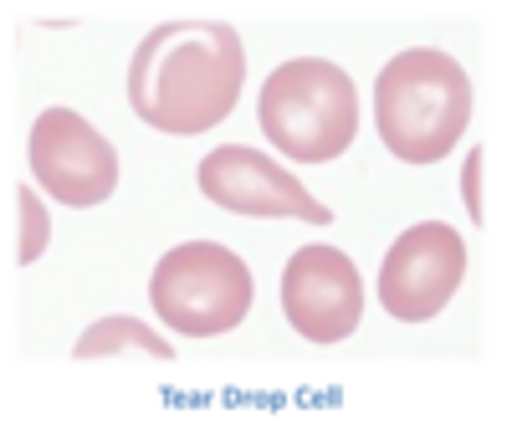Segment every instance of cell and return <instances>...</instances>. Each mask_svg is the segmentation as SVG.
<instances>
[{"label": "cell", "instance_id": "cell-1", "mask_svg": "<svg viewBox=\"0 0 512 435\" xmlns=\"http://www.w3.org/2000/svg\"><path fill=\"white\" fill-rule=\"evenodd\" d=\"M246 52L226 21L190 16L154 26L128 67V103L134 113L175 139L210 134L241 98Z\"/></svg>", "mask_w": 512, "mask_h": 435}, {"label": "cell", "instance_id": "cell-2", "mask_svg": "<svg viewBox=\"0 0 512 435\" xmlns=\"http://www.w3.org/2000/svg\"><path fill=\"white\" fill-rule=\"evenodd\" d=\"M472 123V77L436 47H410L374 77L379 144L405 164L446 159Z\"/></svg>", "mask_w": 512, "mask_h": 435}, {"label": "cell", "instance_id": "cell-3", "mask_svg": "<svg viewBox=\"0 0 512 435\" xmlns=\"http://www.w3.org/2000/svg\"><path fill=\"white\" fill-rule=\"evenodd\" d=\"M256 118L277 154L297 164H328L359 134L354 77L328 57H292L262 82Z\"/></svg>", "mask_w": 512, "mask_h": 435}, {"label": "cell", "instance_id": "cell-4", "mask_svg": "<svg viewBox=\"0 0 512 435\" xmlns=\"http://www.w3.org/2000/svg\"><path fill=\"white\" fill-rule=\"evenodd\" d=\"M149 302L164 328L185 338H221L246 323L256 302V277L231 246L185 241L159 256L149 277Z\"/></svg>", "mask_w": 512, "mask_h": 435}, {"label": "cell", "instance_id": "cell-5", "mask_svg": "<svg viewBox=\"0 0 512 435\" xmlns=\"http://www.w3.org/2000/svg\"><path fill=\"white\" fill-rule=\"evenodd\" d=\"M26 164H31V180L57 205L72 210L103 205L118 190V149L72 108L36 113L26 139Z\"/></svg>", "mask_w": 512, "mask_h": 435}, {"label": "cell", "instance_id": "cell-6", "mask_svg": "<svg viewBox=\"0 0 512 435\" xmlns=\"http://www.w3.org/2000/svg\"><path fill=\"white\" fill-rule=\"evenodd\" d=\"M466 277V246L461 231L441 221H420L395 236L379 267V308L400 323H431L456 297Z\"/></svg>", "mask_w": 512, "mask_h": 435}, {"label": "cell", "instance_id": "cell-7", "mask_svg": "<svg viewBox=\"0 0 512 435\" xmlns=\"http://www.w3.org/2000/svg\"><path fill=\"white\" fill-rule=\"evenodd\" d=\"M200 195L231 215H256V221H308V226L333 221L328 205L313 200L297 174H287L277 159L246 144H221L216 154L200 159Z\"/></svg>", "mask_w": 512, "mask_h": 435}, {"label": "cell", "instance_id": "cell-8", "mask_svg": "<svg viewBox=\"0 0 512 435\" xmlns=\"http://www.w3.org/2000/svg\"><path fill=\"white\" fill-rule=\"evenodd\" d=\"M282 313L308 343H344L364 318V277L338 246L292 251L282 272Z\"/></svg>", "mask_w": 512, "mask_h": 435}, {"label": "cell", "instance_id": "cell-9", "mask_svg": "<svg viewBox=\"0 0 512 435\" xmlns=\"http://www.w3.org/2000/svg\"><path fill=\"white\" fill-rule=\"evenodd\" d=\"M149 354V359H175V343H164L154 328H144V323H134V318H103V323H93L88 333H82L77 343H72V359H108V354Z\"/></svg>", "mask_w": 512, "mask_h": 435}, {"label": "cell", "instance_id": "cell-10", "mask_svg": "<svg viewBox=\"0 0 512 435\" xmlns=\"http://www.w3.org/2000/svg\"><path fill=\"white\" fill-rule=\"evenodd\" d=\"M16 210H21V241H16V261L21 267H31V261L47 251L52 241V221H47V205H41V195L31 185L16 190Z\"/></svg>", "mask_w": 512, "mask_h": 435}, {"label": "cell", "instance_id": "cell-11", "mask_svg": "<svg viewBox=\"0 0 512 435\" xmlns=\"http://www.w3.org/2000/svg\"><path fill=\"white\" fill-rule=\"evenodd\" d=\"M482 149H472L466 154V169H461V195H466V215L472 221H482Z\"/></svg>", "mask_w": 512, "mask_h": 435}]
</instances>
